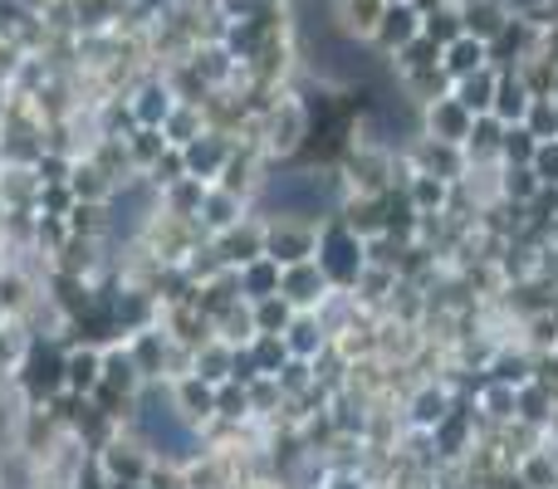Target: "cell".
<instances>
[{
    "label": "cell",
    "mask_w": 558,
    "mask_h": 489,
    "mask_svg": "<svg viewBox=\"0 0 558 489\" xmlns=\"http://www.w3.org/2000/svg\"><path fill=\"white\" fill-rule=\"evenodd\" d=\"M520 192V196H530V192H539V176L530 172V167H520V172H510V196Z\"/></svg>",
    "instance_id": "24"
},
{
    "label": "cell",
    "mask_w": 558,
    "mask_h": 489,
    "mask_svg": "<svg viewBox=\"0 0 558 489\" xmlns=\"http://www.w3.org/2000/svg\"><path fill=\"white\" fill-rule=\"evenodd\" d=\"M383 15H387V0H338L333 5L338 29L353 39H373L377 25H383Z\"/></svg>",
    "instance_id": "5"
},
{
    "label": "cell",
    "mask_w": 558,
    "mask_h": 489,
    "mask_svg": "<svg viewBox=\"0 0 558 489\" xmlns=\"http://www.w3.org/2000/svg\"><path fill=\"white\" fill-rule=\"evenodd\" d=\"M182 157H186V176H216L226 167V143H216V137H196V143H186L182 147Z\"/></svg>",
    "instance_id": "12"
},
{
    "label": "cell",
    "mask_w": 558,
    "mask_h": 489,
    "mask_svg": "<svg viewBox=\"0 0 558 489\" xmlns=\"http://www.w3.org/2000/svg\"><path fill=\"white\" fill-rule=\"evenodd\" d=\"M530 172L539 176V186H558V143H539V147H534Z\"/></svg>",
    "instance_id": "19"
},
{
    "label": "cell",
    "mask_w": 558,
    "mask_h": 489,
    "mask_svg": "<svg viewBox=\"0 0 558 489\" xmlns=\"http://www.w3.org/2000/svg\"><path fill=\"white\" fill-rule=\"evenodd\" d=\"M284 323H289V308L279 304V298H265L260 304V328L270 333V328H284Z\"/></svg>",
    "instance_id": "22"
},
{
    "label": "cell",
    "mask_w": 558,
    "mask_h": 489,
    "mask_svg": "<svg viewBox=\"0 0 558 489\" xmlns=\"http://www.w3.org/2000/svg\"><path fill=\"white\" fill-rule=\"evenodd\" d=\"M387 5H402V0H387Z\"/></svg>",
    "instance_id": "26"
},
{
    "label": "cell",
    "mask_w": 558,
    "mask_h": 489,
    "mask_svg": "<svg viewBox=\"0 0 558 489\" xmlns=\"http://www.w3.org/2000/svg\"><path fill=\"white\" fill-rule=\"evenodd\" d=\"M357 265H363V245H357V235H333V241L324 245V255H318L324 279H357Z\"/></svg>",
    "instance_id": "9"
},
{
    "label": "cell",
    "mask_w": 558,
    "mask_h": 489,
    "mask_svg": "<svg viewBox=\"0 0 558 489\" xmlns=\"http://www.w3.org/2000/svg\"><path fill=\"white\" fill-rule=\"evenodd\" d=\"M265 255H270L275 265H308V255H314V235H308V231H294V225H284V231L270 235Z\"/></svg>",
    "instance_id": "11"
},
{
    "label": "cell",
    "mask_w": 558,
    "mask_h": 489,
    "mask_svg": "<svg viewBox=\"0 0 558 489\" xmlns=\"http://www.w3.org/2000/svg\"><path fill=\"white\" fill-rule=\"evenodd\" d=\"M143 431H147V441L153 445H162L167 455H192V426L182 421V416L172 412V406H162V402H147L143 406Z\"/></svg>",
    "instance_id": "1"
},
{
    "label": "cell",
    "mask_w": 558,
    "mask_h": 489,
    "mask_svg": "<svg viewBox=\"0 0 558 489\" xmlns=\"http://www.w3.org/2000/svg\"><path fill=\"white\" fill-rule=\"evenodd\" d=\"M461 25L471 39H481V45H495V39L505 35V25H510V5L505 0H461Z\"/></svg>",
    "instance_id": "2"
},
{
    "label": "cell",
    "mask_w": 558,
    "mask_h": 489,
    "mask_svg": "<svg viewBox=\"0 0 558 489\" xmlns=\"http://www.w3.org/2000/svg\"><path fill=\"white\" fill-rule=\"evenodd\" d=\"M133 118H137V127H162L172 118V94L162 84H147L133 103Z\"/></svg>",
    "instance_id": "13"
},
{
    "label": "cell",
    "mask_w": 558,
    "mask_h": 489,
    "mask_svg": "<svg viewBox=\"0 0 558 489\" xmlns=\"http://www.w3.org/2000/svg\"><path fill=\"white\" fill-rule=\"evenodd\" d=\"M471 123H475V118L465 113V108L456 103L451 94H446V98H432V108H426V127H432L436 143L465 147V137H471Z\"/></svg>",
    "instance_id": "3"
},
{
    "label": "cell",
    "mask_w": 558,
    "mask_h": 489,
    "mask_svg": "<svg viewBox=\"0 0 558 489\" xmlns=\"http://www.w3.org/2000/svg\"><path fill=\"white\" fill-rule=\"evenodd\" d=\"M422 35L426 39H436V45H451V39H461L465 35V25H461V10L456 5H441V10H432V15L422 20Z\"/></svg>",
    "instance_id": "14"
},
{
    "label": "cell",
    "mask_w": 558,
    "mask_h": 489,
    "mask_svg": "<svg viewBox=\"0 0 558 489\" xmlns=\"http://www.w3.org/2000/svg\"><path fill=\"white\" fill-rule=\"evenodd\" d=\"M495 88H500V74H495V64H485L481 74L461 78V84H451V98L465 108L471 118H485L495 108Z\"/></svg>",
    "instance_id": "8"
},
{
    "label": "cell",
    "mask_w": 558,
    "mask_h": 489,
    "mask_svg": "<svg viewBox=\"0 0 558 489\" xmlns=\"http://www.w3.org/2000/svg\"><path fill=\"white\" fill-rule=\"evenodd\" d=\"M524 127H530L539 143H558V103L549 94H539L530 103V118H524Z\"/></svg>",
    "instance_id": "16"
},
{
    "label": "cell",
    "mask_w": 558,
    "mask_h": 489,
    "mask_svg": "<svg viewBox=\"0 0 558 489\" xmlns=\"http://www.w3.org/2000/svg\"><path fill=\"white\" fill-rule=\"evenodd\" d=\"M485 64H490V45H481V39H471V35L451 39V45L441 49V74L451 78V84H461V78L481 74Z\"/></svg>",
    "instance_id": "4"
},
{
    "label": "cell",
    "mask_w": 558,
    "mask_h": 489,
    "mask_svg": "<svg viewBox=\"0 0 558 489\" xmlns=\"http://www.w3.org/2000/svg\"><path fill=\"white\" fill-rule=\"evenodd\" d=\"M245 279H251V289H270V284H279V265H275V259H270V265H255Z\"/></svg>",
    "instance_id": "23"
},
{
    "label": "cell",
    "mask_w": 558,
    "mask_h": 489,
    "mask_svg": "<svg viewBox=\"0 0 558 489\" xmlns=\"http://www.w3.org/2000/svg\"><path fill=\"white\" fill-rule=\"evenodd\" d=\"M530 103H534V88L510 69V74H500V88H495L490 118H500L505 127H514V123H524V118H530Z\"/></svg>",
    "instance_id": "7"
},
{
    "label": "cell",
    "mask_w": 558,
    "mask_h": 489,
    "mask_svg": "<svg viewBox=\"0 0 558 489\" xmlns=\"http://www.w3.org/2000/svg\"><path fill=\"white\" fill-rule=\"evenodd\" d=\"M534 147H539V137H534V133H530V127H524V123L505 127V143H500V152L510 157V162L530 167V162H534Z\"/></svg>",
    "instance_id": "18"
},
{
    "label": "cell",
    "mask_w": 558,
    "mask_h": 489,
    "mask_svg": "<svg viewBox=\"0 0 558 489\" xmlns=\"http://www.w3.org/2000/svg\"><path fill=\"white\" fill-rule=\"evenodd\" d=\"M441 196H446L441 176H432V172L416 176V201H422V206H441Z\"/></svg>",
    "instance_id": "21"
},
{
    "label": "cell",
    "mask_w": 558,
    "mask_h": 489,
    "mask_svg": "<svg viewBox=\"0 0 558 489\" xmlns=\"http://www.w3.org/2000/svg\"><path fill=\"white\" fill-rule=\"evenodd\" d=\"M279 284H284L289 298L308 304V298H314V289H324V269H314V265H289L284 274H279Z\"/></svg>",
    "instance_id": "15"
},
{
    "label": "cell",
    "mask_w": 558,
    "mask_h": 489,
    "mask_svg": "<svg viewBox=\"0 0 558 489\" xmlns=\"http://www.w3.org/2000/svg\"><path fill=\"white\" fill-rule=\"evenodd\" d=\"M69 382L74 387H94L98 382V357H74V363H69Z\"/></svg>",
    "instance_id": "20"
},
{
    "label": "cell",
    "mask_w": 558,
    "mask_h": 489,
    "mask_svg": "<svg viewBox=\"0 0 558 489\" xmlns=\"http://www.w3.org/2000/svg\"><path fill=\"white\" fill-rule=\"evenodd\" d=\"M304 127H308L304 108H299L294 98H284V103L275 108V118H270V147H275V152H289V147L304 137Z\"/></svg>",
    "instance_id": "10"
},
{
    "label": "cell",
    "mask_w": 558,
    "mask_h": 489,
    "mask_svg": "<svg viewBox=\"0 0 558 489\" xmlns=\"http://www.w3.org/2000/svg\"><path fill=\"white\" fill-rule=\"evenodd\" d=\"M500 143H505V123L500 118H475L471 123V137H465V147H471L475 157H485V152H500Z\"/></svg>",
    "instance_id": "17"
},
{
    "label": "cell",
    "mask_w": 558,
    "mask_h": 489,
    "mask_svg": "<svg viewBox=\"0 0 558 489\" xmlns=\"http://www.w3.org/2000/svg\"><path fill=\"white\" fill-rule=\"evenodd\" d=\"M416 35H422V15H416V10L402 0V5H387V15H383V25H377L373 39L387 49V54H402Z\"/></svg>",
    "instance_id": "6"
},
{
    "label": "cell",
    "mask_w": 558,
    "mask_h": 489,
    "mask_svg": "<svg viewBox=\"0 0 558 489\" xmlns=\"http://www.w3.org/2000/svg\"><path fill=\"white\" fill-rule=\"evenodd\" d=\"M416 416H422V421H441V416H446V396H422V412H416Z\"/></svg>",
    "instance_id": "25"
}]
</instances>
